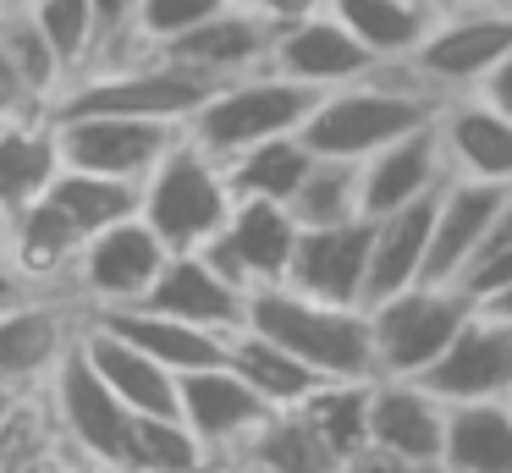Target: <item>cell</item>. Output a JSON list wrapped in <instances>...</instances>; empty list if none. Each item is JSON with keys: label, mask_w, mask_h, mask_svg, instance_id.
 Instances as JSON below:
<instances>
[{"label": "cell", "mask_w": 512, "mask_h": 473, "mask_svg": "<svg viewBox=\"0 0 512 473\" xmlns=\"http://www.w3.org/2000/svg\"><path fill=\"white\" fill-rule=\"evenodd\" d=\"M270 72L292 77V83L314 88V94H331V88H347V83H358V77L380 72V61L358 44L353 28L325 6V11H314V17L292 22V28H276Z\"/></svg>", "instance_id": "obj_14"}, {"label": "cell", "mask_w": 512, "mask_h": 473, "mask_svg": "<svg viewBox=\"0 0 512 473\" xmlns=\"http://www.w3.org/2000/svg\"><path fill=\"white\" fill-rule=\"evenodd\" d=\"M474 94H485L490 105L501 110V116H512V55H507V61H501V66H496V72H490V77H485V83L474 88Z\"/></svg>", "instance_id": "obj_44"}, {"label": "cell", "mask_w": 512, "mask_h": 473, "mask_svg": "<svg viewBox=\"0 0 512 473\" xmlns=\"http://www.w3.org/2000/svg\"><path fill=\"white\" fill-rule=\"evenodd\" d=\"M298 237H303V226H298V215H292V204H276V198H237L226 231L215 242H204V253H210L243 292H259V286L287 281Z\"/></svg>", "instance_id": "obj_12"}, {"label": "cell", "mask_w": 512, "mask_h": 473, "mask_svg": "<svg viewBox=\"0 0 512 473\" xmlns=\"http://www.w3.org/2000/svg\"><path fill=\"white\" fill-rule=\"evenodd\" d=\"M0 402H6V396H0Z\"/></svg>", "instance_id": "obj_54"}, {"label": "cell", "mask_w": 512, "mask_h": 473, "mask_svg": "<svg viewBox=\"0 0 512 473\" xmlns=\"http://www.w3.org/2000/svg\"><path fill=\"white\" fill-rule=\"evenodd\" d=\"M435 132L452 176L512 187V116H501L485 94H452L435 110Z\"/></svg>", "instance_id": "obj_22"}, {"label": "cell", "mask_w": 512, "mask_h": 473, "mask_svg": "<svg viewBox=\"0 0 512 473\" xmlns=\"http://www.w3.org/2000/svg\"><path fill=\"white\" fill-rule=\"evenodd\" d=\"M28 292H34V286H28L23 275L12 270V264H0V314H6V308H17Z\"/></svg>", "instance_id": "obj_46"}, {"label": "cell", "mask_w": 512, "mask_h": 473, "mask_svg": "<svg viewBox=\"0 0 512 473\" xmlns=\"http://www.w3.org/2000/svg\"><path fill=\"white\" fill-rule=\"evenodd\" d=\"M446 176H452V165H446L441 132H435V121H430V127L386 143L380 154H369V160L358 165L364 215L380 220V215H397V209L419 204V198H435L446 187Z\"/></svg>", "instance_id": "obj_21"}, {"label": "cell", "mask_w": 512, "mask_h": 473, "mask_svg": "<svg viewBox=\"0 0 512 473\" xmlns=\"http://www.w3.org/2000/svg\"><path fill=\"white\" fill-rule=\"evenodd\" d=\"M133 473H210L215 451L193 435L182 413H149L133 424Z\"/></svg>", "instance_id": "obj_35"}, {"label": "cell", "mask_w": 512, "mask_h": 473, "mask_svg": "<svg viewBox=\"0 0 512 473\" xmlns=\"http://www.w3.org/2000/svg\"><path fill=\"white\" fill-rule=\"evenodd\" d=\"M6 6H28V0H6Z\"/></svg>", "instance_id": "obj_51"}, {"label": "cell", "mask_w": 512, "mask_h": 473, "mask_svg": "<svg viewBox=\"0 0 512 473\" xmlns=\"http://www.w3.org/2000/svg\"><path fill=\"white\" fill-rule=\"evenodd\" d=\"M105 319L111 330H122L127 341H138V347L149 352V358H160L171 374H193V369H210V363H232V336H221V330H204L193 325V319H177V314H160V308L138 303V308H111V314H94Z\"/></svg>", "instance_id": "obj_25"}, {"label": "cell", "mask_w": 512, "mask_h": 473, "mask_svg": "<svg viewBox=\"0 0 512 473\" xmlns=\"http://www.w3.org/2000/svg\"><path fill=\"white\" fill-rule=\"evenodd\" d=\"M512 55V11L496 0H468L457 11H441L424 44L408 55V72L430 88L435 99L474 94L490 72Z\"/></svg>", "instance_id": "obj_8"}, {"label": "cell", "mask_w": 512, "mask_h": 473, "mask_svg": "<svg viewBox=\"0 0 512 473\" xmlns=\"http://www.w3.org/2000/svg\"><path fill=\"white\" fill-rule=\"evenodd\" d=\"M177 402H182V418L193 424V435L215 451V462H237L243 446L254 440V429L276 413L232 363H210V369L182 374Z\"/></svg>", "instance_id": "obj_13"}, {"label": "cell", "mask_w": 512, "mask_h": 473, "mask_svg": "<svg viewBox=\"0 0 512 473\" xmlns=\"http://www.w3.org/2000/svg\"><path fill=\"white\" fill-rule=\"evenodd\" d=\"M0 50L23 66V77L50 99V110H56V99L67 94V83H72V66L61 61V50L45 39V28L34 22V11H28V6H6V11H0Z\"/></svg>", "instance_id": "obj_37"}, {"label": "cell", "mask_w": 512, "mask_h": 473, "mask_svg": "<svg viewBox=\"0 0 512 473\" xmlns=\"http://www.w3.org/2000/svg\"><path fill=\"white\" fill-rule=\"evenodd\" d=\"M369 385L375 380H325L309 402H298V413L309 418V429L342 462L369 446Z\"/></svg>", "instance_id": "obj_34"}, {"label": "cell", "mask_w": 512, "mask_h": 473, "mask_svg": "<svg viewBox=\"0 0 512 473\" xmlns=\"http://www.w3.org/2000/svg\"><path fill=\"white\" fill-rule=\"evenodd\" d=\"M331 11L358 33V44L380 66H402L441 17L435 0H331Z\"/></svg>", "instance_id": "obj_29"}, {"label": "cell", "mask_w": 512, "mask_h": 473, "mask_svg": "<svg viewBox=\"0 0 512 473\" xmlns=\"http://www.w3.org/2000/svg\"><path fill=\"white\" fill-rule=\"evenodd\" d=\"M485 308H496V314L512 319V286H507V292H496V297H485Z\"/></svg>", "instance_id": "obj_47"}, {"label": "cell", "mask_w": 512, "mask_h": 473, "mask_svg": "<svg viewBox=\"0 0 512 473\" xmlns=\"http://www.w3.org/2000/svg\"><path fill=\"white\" fill-rule=\"evenodd\" d=\"M237 209V187L226 176V160H215L193 132H182L177 149L138 182V215L155 226V237L171 253L204 248L226 231Z\"/></svg>", "instance_id": "obj_3"}, {"label": "cell", "mask_w": 512, "mask_h": 473, "mask_svg": "<svg viewBox=\"0 0 512 473\" xmlns=\"http://www.w3.org/2000/svg\"><path fill=\"white\" fill-rule=\"evenodd\" d=\"M496 6H507V11H512V0H496Z\"/></svg>", "instance_id": "obj_52"}, {"label": "cell", "mask_w": 512, "mask_h": 473, "mask_svg": "<svg viewBox=\"0 0 512 473\" xmlns=\"http://www.w3.org/2000/svg\"><path fill=\"white\" fill-rule=\"evenodd\" d=\"M441 99L408 72V66H380V72L358 77L347 88L314 99L309 121H303V138L314 154L325 160H353L364 165L369 154H380L386 143L408 138V132L430 127Z\"/></svg>", "instance_id": "obj_1"}, {"label": "cell", "mask_w": 512, "mask_h": 473, "mask_svg": "<svg viewBox=\"0 0 512 473\" xmlns=\"http://www.w3.org/2000/svg\"><path fill=\"white\" fill-rule=\"evenodd\" d=\"M78 248H83V231L72 226V215L50 193L6 220V264H12L34 292H67Z\"/></svg>", "instance_id": "obj_23"}, {"label": "cell", "mask_w": 512, "mask_h": 473, "mask_svg": "<svg viewBox=\"0 0 512 473\" xmlns=\"http://www.w3.org/2000/svg\"><path fill=\"white\" fill-rule=\"evenodd\" d=\"M50 198L67 209L72 226H78L83 237H94V231L138 215V182L100 176V171H78V165H61V176L50 182Z\"/></svg>", "instance_id": "obj_33"}, {"label": "cell", "mask_w": 512, "mask_h": 473, "mask_svg": "<svg viewBox=\"0 0 512 473\" xmlns=\"http://www.w3.org/2000/svg\"><path fill=\"white\" fill-rule=\"evenodd\" d=\"M61 165L67 160H61L56 116L0 127V220H12L17 209H28L34 198H45L50 182L61 176Z\"/></svg>", "instance_id": "obj_26"}, {"label": "cell", "mask_w": 512, "mask_h": 473, "mask_svg": "<svg viewBox=\"0 0 512 473\" xmlns=\"http://www.w3.org/2000/svg\"><path fill=\"white\" fill-rule=\"evenodd\" d=\"M248 330L298 352L325 380H375V325H369V308L325 303V297H309L281 281V286L248 292Z\"/></svg>", "instance_id": "obj_2"}, {"label": "cell", "mask_w": 512, "mask_h": 473, "mask_svg": "<svg viewBox=\"0 0 512 473\" xmlns=\"http://www.w3.org/2000/svg\"><path fill=\"white\" fill-rule=\"evenodd\" d=\"M314 88L292 83L281 72H248L237 83L210 88V99L199 105V116L188 121V132L215 154V160H232V154L254 149L265 138H281V132H303L314 110Z\"/></svg>", "instance_id": "obj_6"}, {"label": "cell", "mask_w": 512, "mask_h": 473, "mask_svg": "<svg viewBox=\"0 0 512 473\" xmlns=\"http://www.w3.org/2000/svg\"><path fill=\"white\" fill-rule=\"evenodd\" d=\"M34 473H127V468H105V462H89V457H72V451H56V457L39 462Z\"/></svg>", "instance_id": "obj_45"}, {"label": "cell", "mask_w": 512, "mask_h": 473, "mask_svg": "<svg viewBox=\"0 0 512 473\" xmlns=\"http://www.w3.org/2000/svg\"><path fill=\"white\" fill-rule=\"evenodd\" d=\"M369 253H375V220L369 215H353L342 226H303L287 286L325 297V303L369 308Z\"/></svg>", "instance_id": "obj_15"}, {"label": "cell", "mask_w": 512, "mask_h": 473, "mask_svg": "<svg viewBox=\"0 0 512 473\" xmlns=\"http://www.w3.org/2000/svg\"><path fill=\"white\" fill-rule=\"evenodd\" d=\"M39 396H45V407H50V424H56V435H61V451L105 462V468H127V462H133L138 413L100 380V369L83 358V347H72L67 358H61V369L50 374V385Z\"/></svg>", "instance_id": "obj_7"}, {"label": "cell", "mask_w": 512, "mask_h": 473, "mask_svg": "<svg viewBox=\"0 0 512 473\" xmlns=\"http://www.w3.org/2000/svg\"><path fill=\"white\" fill-rule=\"evenodd\" d=\"M430 231H435V198L397 209L375 220V253H369V303L391 292H408L430 270Z\"/></svg>", "instance_id": "obj_27"}, {"label": "cell", "mask_w": 512, "mask_h": 473, "mask_svg": "<svg viewBox=\"0 0 512 473\" xmlns=\"http://www.w3.org/2000/svg\"><path fill=\"white\" fill-rule=\"evenodd\" d=\"M441 468L446 473H512V396L452 402Z\"/></svg>", "instance_id": "obj_28"}, {"label": "cell", "mask_w": 512, "mask_h": 473, "mask_svg": "<svg viewBox=\"0 0 512 473\" xmlns=\"http://www.w3.org/2000/svg\"><path fill=\"white\" fill-rule=\"evenodd\" d=\"M435 6H441V11H457V6H468V0H435Z\"/></svg>", "instance_id": "obj_49"}, {"label": "cell", "mask_w": 512, "mask_h": 473, "mask_svg": "<svg viewBox=\"0 0 512 473\" xmlns=\"http://www.w3.org/2000/svg\"><path fill=\"white\" fill-rule=\"evenodd\" d=\"M61 132V160L78 171L122 176V182H144L188 127L177 121H149V116H56Z\"/></svg>", "instance_id": "obj_11"}, {"label": "cell", "mask_w": 512, "mask_h": 473, "mask_svg": "<svg viewBox=\"0 0 512 473\" xmlns=\"http://www.w3.org/2000/svg\"><path fill=\"white\" fill-rule=\"evenodd\" d=\"M435 396L446 402H496L512 396V319L479 303L474 319L457 330V341L441 352L430 374H424Z\"/></svg>", "instance_id": "obj_17"}, {"label": "cell", "mask_w": 512, "mask_h": 473, "mask_svg": "<svg viewBox=\"0 0 512 473\" xmlns=\"http://www.w3.org/2000/svg\"><path fill=\"white\" fill-rule=\"evenodd\" d=\"M171 248L155 237L144 215L116 220V226L83 237L78 264L67 275V297L83 314H111V308H138L149 297V286L160 281Z\"/></svg>", "instance_id": "obj_9"}, {"label": "cell", "mask_w": 512, "mask_h": 473, "mask_svg": "<svg viewBox=\"0 0 512 473\" xmlns=\"http://www.w3.org/2000/svg\"><path fill=\"white\" fill-rule=\"evenodd\" d=\"M292 215H298V226H342V220L364 215L358 165L353 160H325V154H314L303 187L292 193Z\"/></svg>", "instance_id": "obj_36"}, {"label": "cell", "mask_w": 512, "mask_h": 473, "mask_svg": "<svg viewBox=\"0 0 512 473\" xmlns=\"http://www.w3.org/2000/svg\"><path fill=\"white\" fill-rule=\"evenodd\" d=\"M243 6H254L259 17L270 22V28H292V22L314 17V11H325L331 0H243Z\"/></svg>", "instance_id": "obj_43"}, {"label": "cell", "mask_w": 512, "mask_h": 473, "mask_svg": "<svg viewBox=\"0 0 512 473\" xmlns=\"http://www.w3.org/2000/svg\"><path fill=\"white\" fill-rule=\"evenodd\" d=\"M144 303L160 308V314L193 319V325H204V330H221V336H237V330L248 325V292L204 248L171 253Z\"/></svg>", "instance_id": "obj_20"}, {"label": "cell", "mask_w": 512, "mask_h": 473, "mask_svg": "<svg viewBox=\"0 0 512 473\" xmlns=\"http://www.w3.org/2000/svg\"><path fill=\"white\" fill-rule=\"evenodd\" d=\"M0 11H6V0H0Z\"/></svg>", "instance_id": "obj_53"}, {"label": "cell", "mask_w": 512, "mask_h": 473, "mask_svg": "<svg viewBox=\"0 0 512 473\" xmlns=\"http://www.w3.org/2000/svg\"><path fill=\"white\" fill-rule=\"evenodd\" d=\"M34 22L45 28V39L61 50V61L72 66V77L89 72L100 55V22H94V0H28Z\"/></svg>", "instance_id": "obj_38"}, {"label": "cell", "mask_w": 512, "mask_h": 473, "mask_svg": "<svg viewBox=\"0 0 512 473\" xmlns=\"http://www.w3.org/2000/svg\"><path fill=\"white\" fill-rule=\"evenodd\" d=\"M226 6H232V0H138L133 50L160 55L166 44H177L182 33H193L199 22H210L215 11H226Z\"/></svg>", "instance_id": "obj_39"}, {"label": "cell", "mask_w": 512, "mask_h": 473, "mask_svg": "<svg viewBox=\"0 0 512 473\" xmlns=\"http://www.w3.org/2000/svg\"><path fill=\"white\" fill-rule=\"evenodd\" d=\"M0 264H6V220H0Z\"/></svg>", "instance_id": "obj_50"}, {"label": "cell", "mask_w": 512, "mask_h": 473, "mask_svg": "<svg viewBox=\"0 0 512 473\" xmlns=\"http://www.w3.org/2000/svg\"><path fill=\"white\" fill-rule=\"evenodd\" d=\"M237 473H276V468H259V462H232Z\"/></svg>", "instance_id": "obj_48"}, {"label": "cell", "mask_w": 512, "mask_h": 473, "mask_svg": "<svg viewBox=\"0 0 512 473\" xmlns=\"http://www.w3.org/2000/svg\"><path fill=\"white\" fill-rule=\"evenodd\" d=\"M446 413H452V402L435 396L424 380L375 374V385H369V446L391 451L402 462H441Z\"/></svg>", "instance_id": "obj_18"}, {"label": "cell", "mask_w": 512, "mask_h": 473, "mask_svg": "<svg viewBox=\"0 0 512 473\" xmlns=\"http://www.w3.org/2000/svg\"><path fill=\"white\" fill-rule=\"evenodd\" d=\"M94 22H100V55L94 66H122V61H144L133 50V22H138V0H94Z\"/></svg>", "instance_id": "obj_40"}, {"label": "cell", "mask_w": 512, "mask_h": 473, "mask_svg": "<svg viewBox=\"0 0 512 473\" xmlns=\"http://www.w3.org/2000/svg\"><path fill=\"white\" fill-rule=\"evenodd\" d=\"M83 358L100 369V380L111 385L116 396H122L127 407H133L138 418H149V413H182V402H177V374L166 369L160 358H149L138 341H127L122 330H111L105 319H83Z\"/></svg>", "instance_id": "obj_24"}, {"label": "cell", "mask_w": 512, "mask_h": 473, "mask_svg": "<svg viewBox=\"0 0 512 473\" xmlns=\"http://www.w3.org/2000/svg\"><path fill=\"white\" fill-rule=\"evenodd\" d=\"M314 165V149L303 132H281V138H265L254 149L232 154L226 160V176H232L237 198H276V204H292V193L303 187Z\"/></svg>", "instance_id": "obj_31"}, {"label": "cell", "mask_w": 512, "mask_h": 473, "mask_svg": "<svg viewBox=\"0 0 512 473\" xmlns=\"http://www.w3.org/2000/svg\"><path fill=\"white\" fill-rule=\"evenodd\" d=\"M204 99H210V83H199L193 72L171 66L166 55H144V61L78 72L50 116H149V121L188 127Z\"/></svg>", "instance_id": "obj_5"}, {"label": "cell", "mask_w": 512, "mask_h": 473, "mask_svg": "<svg viewBox=\"0 0 512 473\" xmlns=\"http://www.w3.org/2000/svg\"><path fill=\"white\" fill-rule=\"evenodd\" d=\"M83 308L67 292H28L0 314V396H39L83 336Z\"/></svg>", "instance_id": "obj_10"}, {"label": "cell", "mask_w": 512, "mask_h": 473, "mask_svg": "<svg viewBox=\"0 0 512 473\" xmlns=\"http://www.w3.org/2000/svg\"><path fill=\"white\" fill-rule=\"evenodd\" d=\"M342 473H446V468H441V462H402V457H391V451L364 446L358 457L342 462Z\"/></svg>", "instance_id": "obj_42"}, {"label": "cell", "mask_w": 512, "mask_h": 473, "mask_svg": "<svg viewBox=\"0 0 512 473\" xmlns=\"http://www.w3.org/2000/svg\"><path fill=\"white\" fill-rule=\"evenodd\" d=\"M39 116H50V99L28 83L23 66H17L12 55L0 50V127H12V121H39Z\"/></svg>", "instance_id": "obj_41"}, {"label": "cell", "mask_w": 512, "mask_h": 473, "mask_svg": "<svg viewBox=\"0 0 512 473\" xmlns=\"http://www.w3.org/2000/svg\"><path fill=\"white\" fill-rule=\"evenodd\" d=\"M232 369L243 374V380L254 385V391L265 396L276 413H287V407L309 402V396L325 385L320 369H309L298 352H287L281 341L259 336V330H248V325L232 336Z\"/></svg>", "instance_id": "obj_30"}, {"label": "cell", "mask_w": 512, "mask_h": 473, "mask_svg": "<svg viewBox=\"0 0 512 473\" xmlns=\"http://www.w3.org/2000/svg\"><path fill=\"white\" fill-rule=\"evenodd\" d=\"M270 44H276V28L259 17L254 6L232 0L226 11H215L210 22H199L193 33H182L177 44H166V61L193 72L199 83L221 88V83H237L248 72H265L270 66Z\"/></svg>", "instance_id": "obj_16"}, {"label": "cell", "mask_w": 512, "mask_h": 473, "mask_svg": "<svg viewBox=\"0 0 512 473\" xmlns=\"http://www.w3.org/2000/svg\"><path fill=\"white\" fill-rule=\"evenodd\" d=\"M237 462H259V468H276V473H342V457L314 435L298 407L270 413L265 424L254 429V440L243 446Z\"/></svg>", "instance_id": "obj_32"}, {"label": "cell", "mask_w": 512, "mask_h": 473, "mask_svg": "<svg viewBox=\"0 0 512 473\" xmlns=\"http://www.w3.org/2000/svg\"><path fill=\"white\" fill-rule=\"evenodd\" d=\"M479 297L463 281H419L408 292H391L369 303L375 325V374L424 380L441 363V352L457 341V330L474 319Z\"/></svg>", "instance_id": "obj_4"}, {"label": "cell", "mask_w": 512, "mask_h": 473, "mask_svg": "<svg viewBox=\"0 0 512 473\" xmlns=\"http://www.w3.org/2000/svg\"><path fill=\"white\" fill-rule=\"evenodd\" d=\"M501 204H507V187L446 176V187L435 193V231H430V270H424V281H463L468 264L485 253L490 231H496Z\"/></svg>", "instance_id": "obj_19"}]
</instances>
